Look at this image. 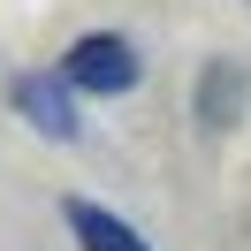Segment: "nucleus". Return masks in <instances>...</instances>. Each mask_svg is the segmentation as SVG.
I'll use <instances>...</instances> for the list:
<instances>
[{
	"instance_id": "nucleus-1",
	"label": "nucleus",
	"mask_w": 251,
	"mask_h": 251,
	"mask_svg": "<svg viewBox=\"0 0 251 251\" xmlns=\"http://www.w3.org/2000/svg\"><path fill=\"white\" fill-rule=\"evenodd\" d=\"M137 76H145L137 46H129V38H114V31H92V38H76V46L61 53V84L99 92V99H122Z\"/></svg>"
},
{
	"instance_id": "nucleus-2",
	"label": "nucleus",
	"mask_w": 251,
	"mask_h": 251,
	"mask_svg": "<svg viewBox=\"0 0 251 251\" xmlns=\"http://www.w3.org/2000/svg\"><path fill=\"white\" fill-rule=\"evenodd\" d=\"M8 107H16L38 137H53V145H69V137L84 129V122H76V99H69L61 76H16V84H8Z\"/></svg>"
},
{
	"instance_id": "nucleus-3",
	"label": "nucleus",
	"mask_w": 251,
	"mask_h": 251,
	"mask_svg": "<svg viewBox=\"0 0 251 251\" xmlns=\"http://www.w3.org/2000/svg\"><path fill=\"white\" fill-rule=\"evenodd\" d=\"M61 221L76 228V244H84V251H152L137 228H129V221H114L107 205H92V198H61Z\"/></svg>"
},
{
	"instance_id": "nucleus-4",
	"label": "nucleus",
	"mask_w": 251,
	"mask_h": 251,
	"mask_svg": "<svg viewBox=\"0 0 251 251\" xmlns=\"http://www.w3.org/2000/svg\"><path fill=\"white\" fill-rule=\"evenodd\" d=\"M190 107H198V122H205V129H228L236 114H244V69H236V61H205L198 99H190Z\"/></svg>"
}]
</instances>
